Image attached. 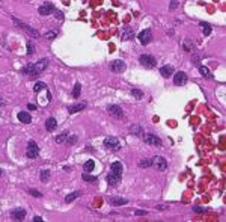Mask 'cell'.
<instances>
[{"label": "cell", "instance_id": "obj_1", "mask_svg": "<svg viewBox=\"0 0 226 222\" xmlns=\"http://www.w3.org/2000/svg\"><path fill=\"white\" fill-rule=\"evenodd\" d=\"M26 156L29 159H36L39 156V147L36 145L35 141H30L27 144V150H26Z\"/></svg>", "mask_w": 226, "mask_h": 222}, {"label": "cell", "instance_id": "obj_2", "mask_svg": "<svg viewBox=\"0 0 226 222\" xmlns=\"http://www.w3.org/2000/svg\"><path fill=\"white\" fill-rule=\"evenodd\" d=\"M139 62L145 67V68H154L157 65V60L151 56V54H142L139 58Z\"/></svg>", "mask_w": 226, "mask_h": 222}, {"label": "cell", "instance_id": "obj_3", "mask_svg": "<svg viewBox=\"0 0 226 222\" xmlns=\"http://www.w3.org/2000/svg\"><path fill=\"white\" fill-rule=\"evenodd\" d=\"M12 21H14V23H15L17 26H20V27H21L23 30H26V32H27L29 35H30V36H33V38H39V32H38L36 29H33V27H30L29 24H24V23H21V21H18L17 18H14Z\"/></svg>", "mask_w": 226, "mask_h": 222}, {"label": "cell", "instance_id": "obj_4", "mask_svg": "<svg viewBox=\"0 0 226 222\" xmlns=\"http://www.w3.org/2000/svg\"><path fill=\"white\" fill-rule=\"evenodd\" d=\"M152 165L157 168V171H166L167 169V160L161 156H155L152 157Z\"/></svg>", "mask_w": 226, "mask_h": 222}, {"label": "cell", "instance_id": "obj_5", "mask_svg": "<svg viewBox=\"0 0 226 222\" xmlns=\"http://www.w3.org/2000/svg\"><path fill=\"white\" fill-rule=\"evenodd\" d=\"M104 147L106 148H109V150H113V151H118L119 148H121V144H119V141H118V137H106L104 139Z\"/></svg>", "mask_w": 226, "mask_h": 222}, {"label": "cell", "instance_id": "obj_6", "mask_svg": "<svg viewBox=\"0 0 226 222\" xmlns=\"http://www.w3.org/2000/svg\"><path fill=\"white\" fill-rule=\"evenodd\" d=\"M143 141H145V144H148V145H152V147H161V145H163L161 139L157 136V135H145Z\"/></svg>", "mask_w": 226, "mask_h": 222}, {"label": "cell", "instance_id": "obj_7", "mask_svg": "<svg viewBox=\"0 0 226 222\" xmlns=\"http://www.w3.org/2000/svg\"><path fill=\"white\" fill-rule=\"evenodd\" d=\"M11 216H12V219L14 221H23L24 218H26V209H23V207H15L12 212H11Z\"/></svg>", "mask_w": 226, "mask_h": 222}, {"label": "cell", "instance_id": "obj_8", "mask_svg": "<svg viewBox=\"0 0 226 222\" xmlns=\"http://www.w3.org/2000/svg\"><path fill=\"white\" fill-rule=\"evenodd\" d=\"M137 38H139V43L142 44V45H146V44H149L151 38H152V32H151V29H145V30H142Z\"/></svg>", "mask_w": 226, "mask_h": 222}, {"label": "cell", "instance_id": "obj_9", "mask_svg": "<svg viewBox=\"0 0 226 222\" xmlns=\"http://www.w3.org/2000/svg\"><path fill=\"white\" fill-rule=\"evenodd\" d=\"M54 11H56V9H54V5H53L52 2H45V3H42V5L39 6V9H38V12H39L41 15H48V14H52Z\"/></svg>", "mask_w": 226, "mask_h": 222}, {"label": "cell", "instance_id": "obj_10", "mask_svg": "<svg viewBox=\"0 0 226 222\" xmlns=\"http://www.w3.org/2000/svg\"><path fill=\"white\" fill-rule=\"evenodd\" d=\"M174 83L176 86H183L187 83V74L184 71H178V73H174Z\"/></svg>", "mask_w": 226, "mask_h": 222}, {"label": "cell", "instance_id": "obj_11", "mask_svg": "<svg viewBox=\"0 0 226 222\" xmlns=\"http://www.w3.org/2000/svg\"><path fill=\"white\" fill-rule=\"evenodd\" d=\"M109 68L112 70L113 73H122V71H125V62L124 60H113V62H110Z\"/></svg>", "mask_w": 226, "mask_h": 222}, {"label": "cell", "instance_id": "obj_12", "mask_svg": "<svg viewBox=\"0 0 226 222\" xmlns=\"http://www.w3.org/2000/svg\"><path fill=\"white\" fill-rule=\"evenodd\" d=\"M107 111L109 113L115 116V118H122L124 116V111L121 109V106H116V104H110V106H107Z\"/></svg>", "mask_w": 226, "mask_h": 222}, {"label": "cell", "instance_id": "obj_13", "mask_svg": "<svg viewBox=\"0 0 226 222\" xmlns=\"http://www.w3.org/2000/svg\"><path fill=\"white\" fill-rule=\"evenodd\" d=\"M33 65H35L36 74L39 76V74H41L42 71H45V70H47V67H48V59H45V58H44V59L38 60V62H36V64H33Z\"/></svg>", "mask_w": 226, "mask_h": 222}, {"label": "cell", "instance_id": "obj_14", "mask_svg": "<svg viewBox=\"0 0 226 222\" xmlns=\"http://www.w3.org/2000/svg\"><path fill=\"white\" fill-rule=\"evenodd\" d=\"M119 36H121V39H124V41L131 39V38L134 36V30H133L131 27H124V29H121V32H119Z\"/></svg>", "mask_w": 226, "mask_h": 222}, {"label": "cell", "instance_id": "obj_15", "mask_svg": "<svg viewBox=\"0 0 226 222\" xmlns=\"http://www.w3.org/2000/svg\"><path fill=\"white\" fill-rule=\"evenodd\" d=\"M121 177L122 175H119V174H115V172H109L107 174V183L110 184V186H116L119 181H121Z\"/></svg>", "mask_w": 226, "mask_h": 222}, {"label": "cell", "instance_id": "obj_16", "mask_svg": "<svg viewBox=\"0 0 226 222\" xmlns=\"http://www.w3.org/2000/svg\"><path fill=\"white\" fill-rule=\"evenodd\" d=\"M183 49L185 51H189V53H194L196 51V45H194V43L191 41L190 38H185V39H183Z\"/></svg>", "mask_w": 226, "mask_h": 222}, {"label": "cell", "instance_id": "obj_17", "mask_svg": "<svg viewBox=\"0 0 226 222\" xmlns=\"http://www.w3.org/2000/svg\"><path fill=\"white\" fill-rule=\"evenodd\" d=\"M175 73V68L172 65H165V67H161L160 68V74L163 77H169V76H174Z\"/></svg>", "mask_w": 226, "mask_h": 222}, {"label": "cell", "instance_id": "obj_18", "mask_svg": "<svg viewBox=\"0 0 226 222\" xmlns=\"http://www.w3.org/2000/svg\"><path fill=\"white\" fill-rule=\"evenodd\" d=\"M86 109V103H76V104H72L68 107V112L70 113H76V112H80V111H85Z\"/></svg>", "mask_w": 226, "mask_h": 222}, {"label": "cell", "instance_id": "obj_19", "mask_svg": "<svg viewBox=\"0 0 226 222\" xmlns=\"http://www.w3.org/2000/svg\"><path fill=\"white\" fill-rule=\"evenodd\" d=\"M23 74H27V76H32V77H35V76L38 77L33 64H27L26 67H23Z\"/></svg>", "mask_w": 226, "mask_h": 222}, {"label": "cell", "instance_id": "obj_20", "mask_svg": "<svg viewBox=\"0 0 226 222\" xmlns=\"http://www.w3.org/2000/svg\"><path fill=\"white\" fill-rule=\"evenodd\" d=\"M17 118H18V121H20V122H24V124H29V122L32 121V116H30L27 112H18Z\"/></svg>", "mask_w": 226, "mask_h": 222}, {"label": "cell", "instance_id": "obj_21", "mask_svg": "<svg viewBox=\"0 0 226 222\" xmlns=\"http://www.w3.org/2000/svg\"><path fill=\"white\" fill-rule=\"evenodd\" d=\"M122 169H124V166H122L121 162H113L112 166H110V171L115 172V174H119V175H122Z\"/></svg>", "mask_w": 226, "mask_h": 222}, {"label": "cell", "instance_id": "obj_22", "mask_svg": "<svg viewBox=\"0 0 226 222\" xmlns=\"http://www.w3.org/2000/svg\"><path fill=\"white\" fill-rule=\"evenodd\" d=\"M56 127H57V121L54 120V118H48V120L45 121V128H47L48 132L56 130Z\"/></svg>", "mask_w": 226, "mask_h": 222}, {"label": "cell", "instance_id": "obj_23", "mask_svg": "<svg viewBox=\"0 0 226 222\" xmlns=\"http://www.w3.org/2000/svg\"><path fill=\"white\" fill-rule=\"evenodd\" d=\"M109 203L112 205H124L128 203V199H125V198H109Z\"/></svg>", "mask_w": 226, "mask_h": 222}, {"label": "cell", "instance_id": "obj_24", "mask_svg": "<svg viewBox=\"0 0 226 222\" xmlns=\"http://www.w3.org/2000/svg\"><path fill=\"white\" fill-rule=\"evenodd\" d=\"M130 133L134 135V136H140V135H143V130H142V127H140L139 124H133L130 127Z\"/></svg>", "mask_w": 226, "mask_h": 222}, {"label": "cell", "instance_id": "obj_25", "mask_svg": "<svg viewBox=\"0 0 226 222\" xmlns=\"http://www.w3.org/2000/svg\"><path fill=\"white\" fill-rule=\"evenodd\" d=\"M199 73H200V76L202 77H205V79H213V74H211V71H209L207 67H204V65H200L199 67Z\"/></svg>", "mask_w": 226, "mask_h": 222}, {"label": "cell", "instance_id": "obj_26", "mask_svg": "<svg viewBox=\"0 0 226 222\" xmlns=\"http://www.w3.org/2000/svg\"><path fill=\"white\" fill-rule=\"evenodd\" d=\"M81 178L85 180V181H87V183H95L96 181V177L91 175L89 172H83V174H81Z\"/></svg>", "mask_w": 226, "mask_h": 222}, {"label": "cell", "instance_id": "obj_27", "mask_svg": "<svg viewBox=\"0 0 226 222\" xmlns=\"http://www.w3.org/2000/svg\"><path fill=\"white\" fill-rule=\"evenodd\" d=\"M78 195H80V192H71V194H68L66 197H65V203H72L76 198H78Z\"/></svg>", "mask_w": 226, "mask_h": 222}, {"label": "cell", "instance_id": "obj_28", "mask_svg": "<svg viewBox=\"0 0 226 222\" xmlns=\"http://www.w3.org/2000/svg\"><path fill=\"white\" fill-rule=\"evenodd\" d=\"M80 92H81V85L77 82V83L74 85V89H72V97H74V98H78V97H80Z\"/></svg>", "mask_w": 226, "mask_h": 222}, {"label": "cell", "instance_id": "obj_29", "mask_svg": "<svg viewBox=\"0 0 226 222\" xmlns=\"http://www.w3.org/2000/svg\"><path fill=\"white\" fill-rule=\"evenodd\" d=\"M94 166H95V162H94V160H87V162L85 163V166H83V169H85V172H91V171H94Z\"/></svg>", "mask_w": 226, "mask_h": 222}, {"label": "cell", "instance_id": "obj_30", "mask_svg": "<svg viewBox=\"0 0 226 222\" xmlns=\"http://www.w3.org/2000/svg\"><path fill=\"white\" fill-rule=\"evenodd\" d=\"M200 26H202V34L205 35V36H208L211 34V26L208 23H200Z\"/></svg>", "mask_w": 226, "mask_h": 222}, {"label": "cell", "instance_id": "obj_31", "mask_svg": "<svg viewBox=\"0 0 226 222\" xmlns=\"http://www.w3.org/2000/svg\"><path fill=\"white\" fill-rule=\"evenodd\" d=\"M65 142H66L68 145H74V144L77 142V136H76V135H70V133H68V136H66V141H65Z\"/></svg>", "mask_w": 226, "mask_h": 222}, {"label": "cell", "instance_id": "obj_32", "mask_svg": "<svg viewBox=\"0 0 226 222\" xmlns=\"http://www.w3.org/2000/svg\"><path fill=\"white\" fill-rule=\"evenodd\" d=\"M139 166L140 168H148V166H152V160L151 159H143L139 162Z\"/></svg>", "mask_w": 226, "mask_h": 222}, {"label": "cell", "instance_id": "obj_33", "mask_svg": "<svg viewBox=\"0 0 226 222\" xmlns=\"http://www.w3.org/2000/svg\"><path fill=\"white\" fill-rule=\"evenodd\" d=\"M45 83H44V82H36L35 83V86H33V91H35V92H39V91H42V89H45Z\"/></svg>", "mask_w": 226, "mask_h": 222}, {"label": "cell", "instance_id": "obj_34", "mask_svg": "<svg viewBox=\"0 0 226 222\" xmlns=\"http://www.w3.org/2000/svg\"><path fill=\"white\" fill-rule=\"evenodd\" d=\"M66 136H68V133H66V132H63V133H61V135H57V136H56V142H57V144L65 142V141H66Z\"/></svg>", "mask_w": 226, "mask_h": 222}, {"label": "cell", "instance_id": "obj_35", "mask_svg": "<svg viewBox=\"0 0 226 222\" xmlns=\"http://www.w3.org/2000/svg\"><path fill=\"white\" fill-rule=\"evenodd\" d=\"M48 178H50V171L41 169V181H48Z\"/></svg>", "mask_w": 226, "mask_h": 222}, {"label": "cell", "instance_id": "obj_36", "mask_svg": "<svg viewBox=\"0 0 226 222\" xmlns=\"http://www.w3.org/2000/svg\"><path fill=\"white\" fill-rule=\"evenodd\" d=\"M131 95H133V97H136L137 100L143 98V92H142L140 89H131Z\"/></svg>", "mask_w": 226, "mask_h": 222}, {"label": "cell", "instance_id": "obj_37", "mask_svg": "<svg viewBox=\"0 0 226 222\" xmlns=\"http://www.w3.org/2000/svg\"><path fill=\"white\" fill-rule=\"evenodd\" d=\"M56 36H57V32H54V30H50L44 35V38H47V39H54Z\"/></svg>", "mask_w": 226, "mask_h": 222}, {"label": "cell", "instance_id": "obj_38", "mask_svg": "<svg viewBox=\"0 0 226 222\" xmlns=\"http://www.w3.org/2000/svg\"><path fill=\"white\" fill-rule=\"evenodd\" d=\"M35 53V47L32 41H27V54H33Z\"/></svg>", "mask_w": 226, "mask_h": 222}, {"label": "cell", "instance_id": "obj_39", "mask_svg": "<svg viewBox=\"0 0 226 222\" xmlns=\"http://www.w3.org/2000/svg\"><path fill=\"white\" fill-rule=\"evenodd\" d=\"M29 192H30V194H32L33 197H36V198H41V197H42V194H41L39 190H36V189H30Z\"/></svg>", "mask_w": 226, "mask_h": 222}, {"label": "cell", "instance_id": "obj_40", "mask_svg": "<svg viewBox=\"0 0 226 222\" xmlns=\"http://www.w3.org/2000/svg\"><path fill=\"white\" fill-rule=\"evenodd\" d=\"M193 212H196V213H204V212H205V209H204V207H200V205H196V207H193Z\"/></svg>", "mask_w": 226, "mask_h": 222}, {"label": "cell", "instance_id": "obj_41", "mask_svg": "<svg viewBox=\"0 0 226 222\" xmlns=\"http://www.w3.org/2000/svg\"><path fill=\"white\" fill-rule=\"evenodd\" d=\"M54 15H56L57 20H63V12L62 11H54Z\"/></svg>", "mask_w": 226, "mask_h": 222}, {"label": "cell", "instance_id": "obj_42", "mask_svg": "<svg viewBox=\"0 0 226 222\" xmlns=\"http://www.w3.org/2000/svg\"><path fill=\"white\" fill-rule=\"evenodd\" d=\"M178 8V0H170V9Z\"/></svg>", "mask_w": 226, "mask_h": 222}, {"label": "cell", "instance_id": "obj_43", "mask_svg": "<svg viewBox=\"0 0 226 222\" xmlns=\"http://www.w3.org/2000/svg\"><path fill=\"white\" fill-rule=\"evenodd\" d=\"M134 214H137V216H145L146 212H145V210H134Z\"/></svg>", "mask_w": 226, "mask_h": 222}, {"label": "cell", "instance_id": "obj_44", "mask_svg": "<svg viewBox=\"0 0 226 222\" xmlns=\"http://www.w3.org/2000/svg\"><path fill=\"white\" fill-rule=\"evenodd\" d=\"M44 219L42 218H41V216H35V218H33V222H42Z\"/></svg>", "mask_w": 226, "mask_h": 222}, {"label": "cell", "instance_id": "obj_45", "mask_svg": "<svg viewBox=\"0 0 226 222\" xmlns=\"http://www.w3.org/2000/svg\"><path fill=\"white\" fill-rule=\"evenodd\" d=\"M27 109H29V111H36V106H35V104H29V106H27Z\"/></svg>", "mask_w": 226, "mask_h": 222}, {"label": "cell", "instance_id": "obj_46", "mask_svg": "<svg viewBox=\"0 0 226 222\" xmlns=\"http://www.w3.org/2000/svg\"><path fill=\"white\" fill-rule=\"evenodd\" d=\"M157 209H158V210H165L166 205H163V204H161V205H157Z\"/></svg>", "mask_w": 226, "mask_h": 222}, {"label": "cell", "instance_id": "obj_47", "mask_svg": "<svg viewBox=\"0 0 226 222\" xmlns=\"http://www.w3.org/2000/svg\"><path fill=\"white\" fill-rule=\"evenodd\" d=\"M5 104H6V101L3 98H0V106H5Z\"/></svg>", "mask_w": 226, "mask_h": 222}, {"label": "cell", "instance_id": "obj_48", "mask_svg": "<svg viewBox=\"0 0 226 222\" xmlns=\"http://www.w3.org/2000/svg\"><path fill=\"white\" fill-rule=\"evenodd\" d=\"M2 175H3V169H0V177H2Z\"/></svg>", "mask_w": 226, "mask_h": 222}]
</instances>
